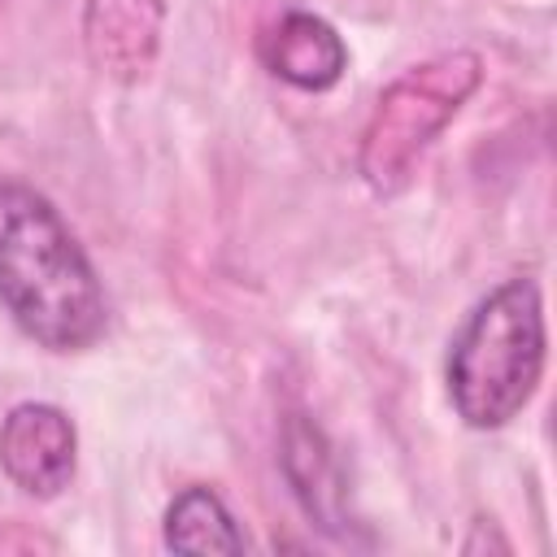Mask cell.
I'll use <instances>...</instances> for the list:
<instances>
[{"label": "cell", "mask_w": 557, "mask_h": 557, "mask_svg": "<svg viewBox=\"0 0 557 557\" xmlns=\"http://www.w3.org/2000/svg\"><path fill=\"white\" fill-rule=\"evenodd\" d=\"M0 309L39 348L78 352L104 331V287L52 200L0 178Z\"/></svg>", "instance_id": "1"}, {"label": "cell", "mask_w": 557, "mask_h": 557, "mask_svg": "<svg viewBox=\"0 0 557 557\" xmlns=\"http://www.w3.org/2000/svg\"><path fill=\"white\" fill-rule=\"evenodd\" d=\"M479 83H483L479 52H444L392 78L357 148V174L366 178V187L374 196H396L400 187H409L440 131L461 113V104L479 91Z\"/></svg>", "instance_id": "3"}, {"label": "cell", "mask_w": 557, "mask_h": 557, "mask_svg": "<svg viewBox=\"0 0 557 557\" xmlns=\"http://www.w3.org/2000/svg\"><path fill=\"white\" fill-rule=\"evenodd\" d=\"M448 396L466 426L496 431L522 413L544 374V300L531 278L492 287L448 348Z\"/></svg>", "instance_id": "2"}, {"label": "cell", "mask_w": 557, "mask_h": 557, "mask_svg": "<svg viewBox=\"0 0 557 557\" xmlns=\"http://www.w3.org/2000/svg\"><path fill=\"white\" fill-rule=\"evenodd\" d=\"M165 30V0H83L87 61L113 83H139Z\"/></svg>", "instance_id": "5"}, {"label": "cell", "mask_w": 557, "mask_h": 557, "mask_svg": "<svg viewBox=\"0 0 557 557\" xmlns=\"http://www.w3.org/2000/svg\"><path fill=\"white\" fill-rule=\"evenodd\" d=\"M283 470H287L305 513L326 535H344V487H339L335 457H331L326 440L318 435V426H309L300 413H292L283 426Z\"/></svg>", "instance_id": "7"}, {"label": "cell", "mask_w": 557, "mask_h": 557, "mask_svg": "<svg viewBox=\"0 0 557 557\" xmlns=\"http://www.w3.org/2000/svg\"><path fill=\"white\" fill-rule=\"evenodd\" d=\"M78 461V435L65 409L48 400L13 405L0 422V466L35 500H52L61 487H70Z\"/></svg>", "instance_id": "4"}, {"label": "cell", "mask_w": 557, "mask_h": 557, "mask_svg": "<svg viewBox=\"0 0 557 557\" xmlns=\"http://www.w3.org/2000/svg\"><path fill=\"white\" fill-rule=\"evenodd\" d=\"M265 65L300 91H326L344 78L348 48L326 17L287 9L278 17V26L265 35Z\"/></svg>", "instance_id": "6"}, {"label": "cell", "mask_w": 557, "mask_h": 557, "mask_svg": "<svg viewBox=\"0 0 557 557\" xmlns=\"http://www.w3.org/2000/svg\"><path fill=\"white\" fill-rule=\"evenodd\" d=\"M165 548L174 553H244L248 540L209 487H187L165 509Z\"/></svg>", "instance_id": "8"}]
</instances>
